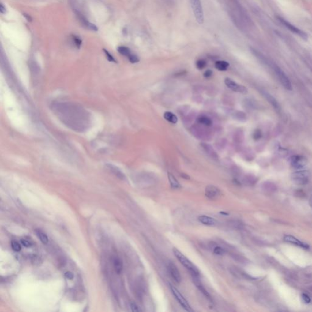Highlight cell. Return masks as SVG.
<instances>
[{
    "label": "cell",
    "mask_w": 312,
    "mask_h": 312,
    "mask_svg": "<svg viewBox=\"0 0 312 312\" xmlns=\"http://www.w3.org/2000/svg\"><path fill=\"white\" fill-rule=\"evenodd\" d=\"M118 53L120 54H121L123 56H125L126 57H129L130 55H131V52H130V50H129V48L126 47H124V46H120L117 49Z\"/></svg>",
    "instance_id": "cb8c5ba5"
},
{
    "label": "cell",
    "mask_w": 312,
    "mask_h": 312,
    "mask_svg": "<svg viewBox=\"0 0 312 312\" xmlns=\"http://www.w3.org/2000/svg\"><path fill=\"white\" fill-rule=\"evenodd\" d=\"M6 9L5 6H4L3 4L1 3L0 5V12L1 13H4L6 12Z\"/></svg>",
    "instance_id": "74e56055"
},
{
    "label": "cell",
    "mask_w": 312,
    "mask_h": 312,
    "mask_svg": "<svg viewBox=\"0 0 312 312\" xmlns=\"http://www.w3.org/2000/svg\"><path fill=\"white\" fill-rule=\"evenodd\" d=\"M198 220L202 224L207 226H213L216 223L215 219L205 215H201L199 216Z\"/></svg>",
    "instance_id": "2e32d148"
},
{
    "label": "cell",
    "mask_w": 312,
    "mask_h": 312,
    "mask_svg": "<svg viewBox=\"0 0 312 312\" xmlns=\"http://www.w3.org/2000/svg\"><path fill=\"white\" fill-rule=\"evenodd\" d=\"M197 122L201 125L206 126H210L212 125V120L206 116H201L197 118Z\"/></svg>",
    "instance_id": "7402d4cb"
},
{
    "label": "cell",
    "mask_w": 312,
    "mask_h": 312,
    "mask_svg": "<svg viewBox=\"0 0 312 312\" xmlns=\"http://www.w3.org/2000/svg\"><path fill=\"white\" fill-rule=\"evenodd\" d=\"M205 194L207 198L213 200L218 198L220 196L221 191L220 189L212 185H209L205 188Z\"/></svg>",
    "instance_id": "9c48e42d"
},
{
    "label": "cell",
    "mask_w": 312,
    "mask_h": 312,
    "mask_svg": "<svg viewBox=\"0 0 312 312\" xmlns=\"http://www.w3.org/2000/svg\"><path fill=\"white\" fill-rule=\"evenodd\" d=\"M65 276L66 277V278H67L68 279H70V280H71L74 278V274L70 271L66 272L65 274Z\"/></svg>",
    "instance_id": "8d00e7d4"
},
{
    "label": "cell",
    "mask_w": 312,
    "mask_h": 312,
    "mask_svg": "<svg viewBox=\"0 0 312 312\" xmlns=\"http://www.w3.org/2000/svg\"><path fill=\"white\" fill-rule=\"evenodd\" d=\"M284 240L287 243H292L293 245L298 246L303 248L304 249H306V250L309 249V246L307 244L299 241L298 239H297L296 238H295V237H293L292 235H285L284 237Z\"/></svg>",
    "instance_id": "7c38bea8"
},
{
    "label": "cell",
    "mask_w": 312,
    "mask_h": 312,
    "mask_svg": "<svg viewBox=\"0 0 312 312\" xmlns=\"http://www.w3.org/2000/svg\"><path fill=\"white\" fill-rule=\"evenodd\" d=\"M71 39L73 42V43H74L75 46L77 48H79L82 45V40L81 39L78 37L77 36H76V35H72L71 36Z\"/></svg>",
    "instance_id": "484cf974"
},
{
    "label": "cell",
    "mask_w": 312,
    "mask_h": 312,
    "mask_svg": "<svg viewBox=\"0 0 312 312\" xmlns=\"http://www.w3.org/2000/svg\"><path fill=\"white\" fill-rule=\"evenodd\" d=\"M274 70L277 77L279 79V81L284 86V87L288 90H292L291 83L289 78L286 75V74L281 70V68H280L279 66L276 65L274 66Z\"/></svg>",
    "instance_id": "5b68a950"
},
{
    "label": "cell",
    "mask_w": 312,
    "mask_h": 312,
    "mask_svg": "<svg viewBox=\"0 0 312 312\" xmlns=\"http://www.w3.org/2000/svg\"><path fill=\"white\" fill-rule=\"evenodd\" d=\"M229 66V63L224 61H218L215 63V68L220 71H226Z\"/></svg>",
    "instance_id": "44dd1931"
},
{
    "label": "cell",
    "mask_w": 312,
    "mask_h": 312,
    "mask_svg": "<svg viewBox=\"0 0 312 312\" xmlns=\"http://www.w3.org/2000/svg\"><path fill=\"white\" fill-rule=\"evenodd\" d=\"M206 65H207V63L203 59L198 60L196 62V67L199 70H202V69L204 68L205 67Z\"/></svg>",
    "instance_id": "83f0119b"
},
{
    "label": "cell",
    "mask_w": 312,
    "mask_h": 312,
    "mask_svg": "<svg viewBox=\"0 0 312 312\" xmlns=\"http://www.w3.org/2000/svg\"><path fill=\"white\" fill-rule=\"evenodd\" d=\"M213 74V71L210 70H206L204 73V76L206 78H209L210 77H211Z\"/></svg>",
    "instance_id": "d590c367"
},
{
    "label": "cell",
    "mask_w": 312,
    "mask_h": 312,
    "mask_svg": "<svg viewBox=\"0 0 312 312\" xmlns=\"http://www.w3.org/2000/svg\"><path fill=\"white\" fill-rule=\"evenodd\" d=\"M168 180H169V182L170 183V185H171V187L173 188H181V184L178 181L176 178L174 176V175H173L170 173H168Z\"/></svg>",
    "instance_id": "ac0fdd59"
},
{
    "label": "cell",
    "mask_w": 312,
    "mask_h": 312,
    "mask_svg": "<svg viewBox=\"0 0 312 312\" xmlns=\"http://www.w3.org/2000/svg\"><path fill=\"white\" fill-rule=\"evenodd\" d=\"M51 108L63 124L73 130L84 132L92 125L91 114L79 104L70 102H55Z\"/></svg>",
    "instance_id": "6da1fadb"
},
{
    "label": "cell",
    "mask_w": 312,
    "mask_h": 312,
    "mask_svg": "<svg viewBox=\"0 0 312 312\" xmlns=\"http://www.w3.org/2000/svg\"><path fill=\"white\" fill-rule=\"evenodd\" d=\"M213 252L216 255H223L224 254L225 250H224L223 248H221L220 246H216L213 249Z\"/></svg>",
    "instance_id": "f1b7e54d"
},
{
    "label": "cell",
    "mask_w": 312,
    "mask_h": 312,
    "mask_svg": "<svg viewBox=\"0 0 312 312\" xmlns=\"http://www.w3.org/2000/svg\"><path fill=\"white\" fill-rule=\"evenodd\" d=\"M106 167L107 168H108V170H110V171L111 173H112L114 175H115L117 177H118L119 179H125V175L123 174V173L117 167H115V165H112V164H106Z\"/></svg>",
    "instance_id": "9a60e30c"
},
{
    "label": "cell",
    "mask_w": 312,
    "mask_h": 312,
    "mask_svg": "<svg viewBox=\"0 0 312 312\" xmlns=\"http://www.w3.org/2000/svg\"><path fill=\"white\" fill-rule=\"evenodd\" d=\"M76 15L77 16L78 18L79 19V20L81 21V22L83 24L84 26H85L87 28L90 29V30H92V31H97L98 30V28H97V26L90 23V21H88L82 14H81L79 12H76Z\"/></svg>",
    "instance_id": "4fadbf2b"
},
{
    "label": "cell",
    "mask_w": 312,
    "mask_h": 312,
    "mask_svg": "<svg viewBox=\"0 0 312 312\" xmlns=\"http://www.w3.org/2000/svg\"><path fill=\"white\" fill-rule=\"evenodd\" d=\"M21 244H22L24 246H25V247H26V248L31 247V245H32V244H31V242H29V241H28V240H25V239H23V240H21Z\"/></svg>",
    "instance_id": "836d02e7"
},
{
    "label": "cell",
    "mask_w": 312,
    "mask_h": 312,
    "mask_svg": "<svg viewBox=\"0 0 312 312\" xmlns=\"http://www.w3.org/2000/svg\"><path fill=\"white\" fill-rule=\"evenodd\" d=\"M201 146L203 148V149L205 151V152L208 154L212 159L214 160H218V156L215 151L213 149L212 146L207 143H201Z\"/></svg>",
    "instance_id": "5bb4252c"
},
{
    "label": "cell",
    "mask_w": 312,
    "mask_h": 312,
    "mask_svg": "<svg viewBox=\"0 0 312 312\" xmlns=\"http://www.w3.org/2000/svg\"><path fill=\"white\" fill-rule=\"evenodd\" d=\"M261 137V132L260 130L257 129L256 130L254 133V135H253V137L255 140H258L260 138V137Z\"/></svg>",
    "instance_id": "d6a6232c"
},
{
    "label": "cell",
    "mask_w": 312,
    "mask_h": 312,
    "mask_svg": "<svg viewBox=\"0 0 312 312\" xmlns=\"http://www.w3.org/2000/svg\"><path fill=\"white\" fill-rule=\"evenodd\" d=\"M191 8L193 9L195 18L199 24L204 23V12L200 0H190Z\"/></svg>",
    "instance_id": "277c9868"
},
{
    "label": "cell",
    "mask_w": 312,
    "mask_h": 312,
    "mask_svg": "<svg viewBox=\"0 0 312 312\" xmlns=\"http://www.w3.org/2000/svg\"><path fill=\"white\" fill-rule=\"evenodd\" d=\"M103 51H104V53H105V55L106 56V58H107V60L109 61L112 62H117V61H116L115 59L114 58V57L107 50H106V49H104Z\"/></svg>",
    "instance_id": "4316f807"
},
{
    "label": "cell",
    "mask_w": 312,
    "mask_h": 312,
    "mask_svg": "<svg viewBox=\"0 0 312 312\" xmlns=\"http://www.w3.org/2000/svg\"><path fill=\"white\" fill-rule=\"evenodd\" d=\"M224 82L226 86L234 92L241 93H246L248 92L247 88L245 86L240 85L238 83H236L235 81H234L232 79L228 77L226 78L224 80Z\"/></svg>",
    "instance_id": "ba28073f"
},
{
    "label": "cell",
    "mask_w": 312,
    "mask_h": 312,
    "mask_svg": "<svg viewBox=\"0 0 312 312\" xmlns=\"http://www.w3.org/2000/svg\"><path fill=\"white\" fill-rule=\"evenodd\" d=\"M310 205L312 207V197L310 198Z\"/></svg>",
    "instance_id": "60d3db41"
},
{
    "label": "cell",
    "mask_w": 312,
    "mask_h": 312,
    "mask_svg": "<svg viewBox=\"0 0 312 312\" xmlns=\"http://www.w3.org/2000/svg\"><path fill=\"white\" fill-rule=\"evenodd\" d=\"M11 246H12V248L13 249V250L17 251V252L20 251L21 249L20 245L18 242H17L15 241H12L11 242Z\"/></svg>",
    "instance_id": "f546056e"
},
{
    "label": "cell",
    "mask_w": 312,
    "mask_h": 312,
    "mask_svg": "<svg viewBox=\"0 0 312 312\" xmlns=\"http://www.w3.org/2000/svg\"><path fill=\"white\" fill-rule=\"evenodd\" d=\"M263 188L268 193H273L276 190V186L271 182H266L264 184Z\"/></svg>",
    "instance_id": "d4e9b609"
},
{
    "label": "cell",
    "mask_w": 312,
    "mask_h": 312,
    "mask_svg": "<svg viewBox=\"0 0 312 312\" xmlns=\"http://www.w3.org/2000/svg\"><path fill=\"white\" fill-rule=\"evenodd\" d=\"M114 266L117 274H120L122 273L123 270V263L120 258L116 257L114 259Z\"/></svg>",
    "instance_id": "ffe728a7"
},
{
    "label": "cell",
    "mask_w": 312,
    "mask_h": 312,
    "mask_svg": "<svg viewBox=\"0 0 312 312\" xmlns=\"http://www.w3.org/2000/svg\"><path fill=\"white\" fill-rule=\"evenodd\" d=\"M168 272L171 277L177 283H180L181 281V276L177 266L172 262H170L168 265Z\"/></svg>",
    "instance_id": "8fae6325"
},
{
    "label": "cell",
    "mask_w": 312,
    "mask_h": 312,
    "mask_svg": "<svg viewBox=\"0 0 312 312\" xmlns=\"http://www.w3.org/2000/svg\"><path fill=\"white\" fill-rule=\"evenodd\" d=\"M23 16L26 18V19L28 21H32V18L29 16V15H28L26 13H23Z\"/></svg>",
    "instance_id": "f35d334b"
},
{
    "label": "cell",
    "mask_w": 312,
    "mask_h": 312,
    "mask_svg": "<svg viewBox=\"0 0 312 312\" xmlns=\"http://www.w3.org/2000/svg\"><path fill=\"white\" fill-rule=\"evenodd\" d=\"M307 163L306 157L301 156H295L291 158V164L293 167L296 169H301L304 168Z\"/></svg>",
    "instance_id": "30bf717a"
},
{
    "label": "cell",
    "mask_w": 312,
    "mask_h": 312,
    "mask_svg": "<svg viewBox=\"0 0 312 312\" xmlns=\"http://www.w3.org/2000/svg\"><path fill=\"white\" fill-rule=\"evenodd\" d=\"M311 174L309 171L303 170L293 173L291 175L292 181L296 185L305 186L310 181Z\"/></svg>",
    "instance_id": "3957f363"
},
{
    "label": "cell",
    "mask_w": 312,
    "mask_h": 312,
    "mask_svg": "<svg viewBox=\"0 0 312 312\" xmlns=\"http://www.w3.org/2000/svg\"><path fill=\"white\" fill-rule=\"evenodd\" d=\"M164 117L167 122L173 124H176L178 120L177 117L171 112H165Z\"/></svg>",
    "instance_id": "e0dca14e"
},
{
    "label": "cell",
    "mask_w": 312,
    "mask_h": 312,
    "mask_svg": "<svg viewBox=\"0 0 312 312\" xmlns=\"http://www.w3.org/2000/svg\"><path fill=\"white\" fill-rule=\"evenodd\" d=\"M302 298H303V299L304 300V301L306 303L309 304V303H310V301H311V299H310V297H309L307 295H306V294H304H304H303V295H302Z\"/></svg>",
    "instance_id": "e575fe53"
},
{
    "label": "cell",
    "mask_w": 312,
    "mask_h": 312,
    "mask_svg": "<svg viewBox=\"0 0 312 312\" xmlns=\"http://www.w3.org/2000/svg\"><path fill=\"white\" fill-rule=\"evenodd\" d=\"M182 177H183L184 178H186V179H190L189 176H188V175H187L184 174V173H183V174L182 175Z\"/></svg>",
    "instance_id": "ab89813d"
},
{
    "label": "cell",
    "mask_w": 312,
    "mask_h": 312,
    "mask_svg": "<svg viewBox=\"0 0 312 312\" xmlns=\"http://www.w3.org/2000/svg\"><path fill=\"white\" fill-rule=\"evenodd\" d=\"M277 18L278 19V20L284 25L285 26L287 29H288L290 31H291L292 32L296 34V35H298L299 37H301L302 39H303L304 40H307L308 39V35L305 32H304L303 31H301V29H299V28L295 27V26H293L292 24H291L290 23H289L288 21H286L285 19L280 17H277Z\"/></svg>",
    "instance_id": "8992f818"
},
{
    "label": "cell",
    "mask_w": 312,
    "mask_h": 312,
    "mask_svg": "<svg viewBox=\"0 0 312 312\" xmlns=\"http://www.w3.org/2000/svg\"><path fill=\"white\" fill-rule=\"evenodd\" d=\"M170 289L175 296L177 301L179 302V303L181 304V306L187 312H191L192 310L187 302V301L185 299V298L181 295V293L172 285L170 284Z\"/></svg>",
    "instance_id": "52a82bcc"
},
{
    "label": "cell",
    "mask_w": 312,
    "mask_h": 312,
    "mask_svg": "<svg viewBox=\"0 0 312 312\" xmlns=\"http://www.w3.org/2000/svg\"><path fill=\"white\" fill-rule=\"evenodd\" d=\"M173 251L177 259L190 271L192 277H199L200 273L198 268L191 261H190L181 251L176 248H174Z\"/></svg>",
    "instance_id": "7a4b0ae2"
},
{
    "label": "cell",
    "mask_w": 312,
    "mask_h": 312,
    "mask_svg": "<svg viewBox=\"0 0 312 312\" xmlns=\"http://www.w3.org/2000/svg\"><path fill=\"white\" fill-rule=\"evenodd\" d=\"M263 95L265 96V98H266L268 101H269V103L273 106H274V107L276 109H279V105L278 103L277 102L276 100L274 97H273L271 95H269L267 92H263Z\"/></svg>",
    "instance_id": "d6986e66"
},
{
    "label": "cell",
    "mask_w": 312,
    "mask_h": 312,
    "mask_svg": "<svg viewBox=\"0 0 312 312\" xmlns=\"http://www.w3.org/2000/svg\"><path fill=\"white\" fill-rule=\"evenodd\" d=\"M36 234H37V237H39V239H40V240L43 243V244H47L48 243V237L47 236V235L43 233L42 231H41L40 230H36Z\"/></svg>",
    "instance_id": "603a6c76"
},
{
    "label": "cell",
    "mask_w": 312,
    "mask_h": 312,
    "mask_svg": "<svg viewBox=\"0 0 312 312\" xmlns=\"http://www.w3.org/2000/svg\"><path fill=\"white\" fill-rule=\"evenodd\" d=\"M128 59H129V61H130V62L132 63H137L139 62V58L135 55H133V54H131L129 57H128Z\"/></svg>",
    "instance_id": "4dcf8cb0"
},
{
    "label": "cell",
    "mask_w": 312,
    "mask_h": 312,
    "mask_svg": "<svg viewBox=\"0 0 312 312\" xmlns=\"http://www.w3.org/2000/svg\"><path fill=\"white\" fill-rule=\"evenodd\" d=\"M130 309H131L132 312H138L141 311L140 310V309L139 308V307L136 304H135L134 303H130Z\"/></svg>",
    "instance_id": "1f68e13d"
}]
</instances>
